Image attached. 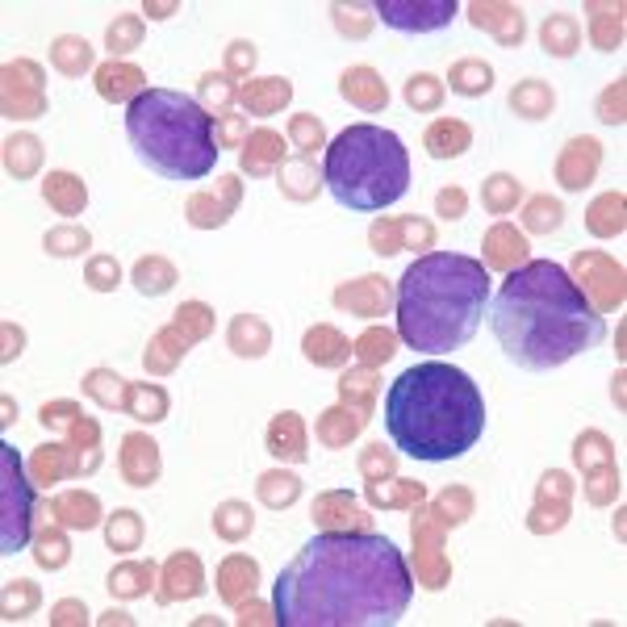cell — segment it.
Returning <instances> with one entry per match:
<instances>
[{"mask_svg":"<svg viewBox=\"0 0 627 627\" xmlns=\"http://www.w3.org/2000/svg\"><path fill=\"white\" fill-rule=\"evenodd\" d=\"M251 63H255V46L251 42H230V51H226L230 72H251Z\"/></svg>","mask_w":627,"mask_h":627,"instance_id":"49","label":"cell"},{"mask_svg":"<svg viewBox=\"0 0 627 627\" xmlns=\"http://www.w3.org/2000/svg\"><path fill=\"white\" fill-rule=\"evenodd\" d=\"M168 590H164V598L172 602V598H193V594H201V565H197V556H176V561H168Z\"/></svg>","mask_w":627,"mask_h":627,"instance_id":"19","label":"cell"},{"mask_svg":"<svg viewBox=\"0 0 627 627\" xmlns=\"http://www.w3.org/2000/svg\"><path fill=\"white\" fill-rule=\"evenodd\" d=\"M51 59H55V67L63 76H80V72H88V67H92V46L84 38H59Z\"/></svg>","mask_w":627,"mask_h":627,"instance_id":"24","label":"cell"},{"mask_svg":"<svg viewBox=\"0 0 627 627\" xmlns=\"http://www.w3.org/2000/svg\"><path fill=\"white\" fill-rule=\"evenodd\" d=\"M289 97H293L289 80H264V84H247L243 88V105L251 113H276Z\"/></svg>","mask_w":627,"mask_h":627,"instance_id":"21","label":"cell"},{"mask_svg":"<svg viewBox=\"0 0 627 627\" xmlns=\"http://www.w3.org/2000/svg\"><path fill=\"white\" fill-rule=\"evenodd\" d=\"M230 343H235L239 356H264L268 352V327L260 318H239L235 327H230Z\"/></svg>","mask_w":627,"mask_h":627,"instance_id":"25","label":"cell"},{"mask_svg":"<svg viewBox=\"0 0 627 627\" xmlns=\"http://www.w3.org/2000/svg\"><path fill=\"white\" fill-rule=\"evenodd\" d=\"M565 222V209L556 197H531L527 201V230H536V235H548Z\"/></svg>","mask_w":627,"mask_h":627,"instance_id":"31","label":"cell"},{"mask_svg":"<svg viewBox=\"0 0 627 627\" xmlns=\"http://www.w3.org/2000/svg\"><path fill=\"white\" fill-rule=\"evenodd\" d=\"M97 88H101V97L105 101H134V97H143V72L130 63H105L101 72H97Z\"/></svg>","mask_w":627,"mask_h":627,"instance_id":"11","label":"cell"},{"mask_svg":"<svg viewBox=\"0 0 627 627\" xmlns=\"http://www.w3.org/2000/svg\"><path fill=\"white\" fill-rule=\"evenodd\" d=\"M339 88H343V97L356 101L360 109H385V101H389L381 76L368 72V67H352V72H343V84Z\"/></svg>","mask_w":627,"mask_h":627,"instance_id":"13","label":"cell"},{"mask_svg":"<svg viewBox=\"0 0 627 627\" xmlns=\"http://www.w3.org/2000/svg\"><path fill=\"white\" fill-rule=\"evenodd\" d=\"M38 561H42V565H63V561H67L63 540L51 536V531H42V536H38Z\"/></svg>","mask_w":627,"mask_h":627,"instance_id":"48","label":"cell"},{"mask_svg":"<svg viewBox=\"0 0 627 627\" xmlns=\"http://www.w3.org/2000/svg\"><path fill=\"white\" fill-rule=\"evenodd\" d=\"M105 540H109V548H118V552L138 548V544H143V519H138L134 510H118V515L109 519Z\"/></svg>","mask_w":627,"mask_h":627,"instance_id":"29","label":"cell"},{"mask_svg":"<svg viewBox=\"0 0 627 627\" xmlns=\"http://www.w3.org/2000/svg\"><path fill=\"white\" fill-rule=\"evenodd\" d=\"M260 494L268 506H289V502H297L301 485L293 473H268V477H260Z\"/></svg>","mask_w":627,"mask_h":627,"instance_id":"34","label":"cell"},{"mask_svg":"<svg viewBox=\"0 0 627 627\" xmlns=\"http://www.w3.org/2000/svg\"><path fill=\"white\" fill-rule=\"evenodd\" d=\"M243 147H247V151H243V168H247V172H268L272 159L285 155L281 134H272V130H255Z\"/></svg>","mask_w":627,"mask_h":627,"instance_id":"18","label":"cell"},{"mask_svg":"<svg viewBox=\"0 0 627 627\" xmlns=\"http://www.w3.org/2000/svg\"><path fill=\"white\" fill-rule=\"evenodd\" d=\"M118 276L122 272H118V264H113L109 255H105V260H92L88 264V285L92 289H113V285H118Z\"/></svg>","mask_w":627,"mask_h":627,"instance_id":"46","label":"cell"},{"mask_svg":"<svg viewBox=\"0 0 627 627\" xmlns=\"http://www.w3.org/2000/svg\"><path fill=\"white\" fill-rule=\"evenodd\" d=\"M293 143H297L301 155L310 159V151L322 147V122H314V118H293Z\"/></svg>","mask_w":627,"mask_h":627,"instance_id":"44","label":"cell"},{"mask_svg":"<svg viewBox=\"0 0 627 627\" xmlns=\"http://www.w3.org/2000/svg\"><path fill=\"white\" fill-rule=\"evenodd\" d=\"M268 452H276V456H289V460H301L306 456V435H301V423L293 414H281L272 423V431H268Z\"/></svg>","mask_w":627,"mask_h":627,"instance_id":"20","label":"cell"},{"mask_svg":"<svg viewBox=\"0 0 627 627\" xmlns=\"http://www.w3.org/2000/svg\"><path fill=\"white\" fill-rule=\"evenodd\" d=\"M214 527L222 531L226 540H243L247 531H251V510L243 502H226L218 515H214Z\"/></svg>","mask_w":627,"mask_h":627,"instance_id":"35","label":"cell"},{"mask_svg":"<svg viewBox=\"0 0 627 627\" xmlns=\"http://www.w3.org/2000/svg\"><path fill=\"white\" fill-rule=\"evenodd\" d=\"M201 97L214 105V113H226V105H230V97H235V84H230V76H201Z\"/></svg>","mask_w":627,"mask_h":627,"instance_id":"39","label":"cell"},{"mask_svg":"<svg viewBox=\"0 0 627 627\" xmlns=\"http://www.w3.org/2000/svg\"><path fill=\"white\" fill-rule=\"evenodd\" d=\"M398 347H393V335L389 331H368L364 339H360V356L368 360V364H385Z\"/></svg>","mask_w":627,"mask_h":627,"instance_id":"40","label":"cell"},{"mask_svg":"<svg viewBox=\"0 0 627 627\" xmlns=\"http://www.w3.org/2000/svg\"><path fill=\"white\" fill-rule=\"evenodd\" d=\"M130 410H134V418H147V423L164 418V410H168L164 389H134L130 393Z\"/></svg>","mask_w":627,"mask_h":627,"instance_id":"37","label":"cell"},{"mask_svg":"<svg viewBox=\"0 0 627 627\" xmlns=\"http://www.w3.org/2000/svg\"><path fill=\"white\" fill-rule=\"evenodd\" d=\"M540 38H544V51H552V55H573V51H577V21H573L569 13H556V17L544 21Z\"/></svg>","mask_w":627,"mask_h":627,"instance_id":"23","label":"cell"},{"mask_svg":"<svg viewBox=\"0 0 627 627\" xmlns=\"http://www.w3.org/2000/svg\"><path fill=\"white\" fill-rule=\"evenodd\" d=\"M598 143L594 138H577V143H569V155L561 159V184L565 189H582V184H590V172L598 168Z\"/></svg>","mask_w":627,"mask_h":627,"instance_id":"14","label":"cell"},{"mask_svg":"<svg viewBox=\"0 0 627 627\" xmlns=\"http://www.w3.org/2000/svg\"><path fill=\"white\" fill-rule=\"evenodd\" d=\"M385 431L402 456L444 464L477 448L485 398L464 368L414 364L385 393Z\"/></svg>","mask_w":627,"mask_h":627,"instance_id":"3","label":"cell"},{"mask_svg":"<svg viewBox=\"0 0 627 627\" xmlns=\"http://www.w3.org/2000/svg\"><path fill=\"white\" fill-rule=\"evenodd\" d=\"M414 598L402 548L377 531H322L281 569L272 615L281 627H393Z\"/></svg>","mask_w":627,"mask_h":627,"instance_id":"1","label":"cell"},{"mask_svg":"<svg viewBox=\"0 0 627 627\" xmlns=\"http://www.w3.org/2000/svg\"><path fill=\"white\" fill-rule=\"evenodd\" d=\"M122 473L130 485H151L159 473V452L147 435H126L122 444Z\"/></svg>","mask_w":627,"mask_h":627,"instance_id":"10","label":"cell"},{"mask_svg":"<svg viewBox=\"0 0 627 627\" xmlns=\"http://www.w3.org/2000/svg\"><path fill=\"white\" fill-rule=\"evenodd\" d=\"M473 143V134H469V126L464 122H435L431 130H427V151L435 155V159H456V155H464V147Z\"/></svg>","mask_w":627,"mask_h":627,"instance_id":"15","label":"cell"},{"mask_svg":"<svg viewBox=\"0 0 627 627\" xmlns=\"http://www.w3.org/2000/svg\"><path fill=\"white\" fill-rule=\"evenodd\" d=\"M485 255H490V268H502V272H510V268H519V264H527V239L519 235L515 226H494L490 230V239H485Z\"/></svg>","mask_w":627,"mask_h":627,"instance_id":"12","label":"cell"},{"mask_svg":"<svg viewBox=\"0 0 627 627\" xmlns=\"http://www.w3.org/2000/svg\"><path fill=\"white\" fill-rule=\"evenodd\" d=\"M590 230H594V235H619V230H623V197H619V193L594 201V209H590Z\"/></svg>","mask_w":627,"mask_h":627,"instance_id":"32","label":"cell"},{"mask_svg":"<svg viewBox=\"0 0 627 627\" xmlns=\"http://www.w3.org/2000/svg\"><path fill=\"white\" fill-rule=\"evenodd\" d=\"M38 602V594H34V586H26V582H13L9 590H5V619H26V611Z\"/></svg>","mask_w":627,"mask_h":627,"instance_id":"41","label":"cell"},{"mask_svg":"<svg viewBox=\"0 0 627 627\" xmlns=\"http://www.w3.org/2000/svg\"><path fill=\"white\" fill-rule=\"evenodd\" d=\"M105 38H109L113 55H126V51H134V46H138V38H143V26H138V17H122V21H113Z\"/></svg>","mask_w":627,"mask_h":627,"instance_id":"38","label":"cell"},{"mask_svg":"<svg viewBox=\"0 0 627 627\" xmlns=\"http://www.w3.org/2000/svg\"><path fill=\"white\" fill-rule=\"evenodd\" d=\"M214 134H218V147H239V138L247 134V122L239 113H222V118H214Z\"/></svg>","mask_w":627,"mask_h":627,"instance_id":"45","label":"cell"},{"mask_svg":"<svg viewBox=\"0 0 627 627\" xmlns=\"http://www.w3.org/2000/svg\"><path fill=\"white\" fill-rule=\"evenodd\" d=\"M88 247V230H51L46 235V251L51 255H76Z\"/></svg>","mask_w":627,"mask_h":627,"instance_id":"42","label":"cell"},{"mask_svg":"<svg viewBox=\"0 0 627 627\" xmlns=\"http://www.w3.org/2000/svg\"><path fill=\"white\" fill-rule=\"evenodd\" d=\"M335 306H339V310H352V314H360V318L385 314V306H389V285L381 281V276H364V281L343 285V289L335 293Z\"/></svg>","mask_w":627,"mask_h":627,"instance_id":"9","label":"cell"},{"mask_svg":"<svg viewBox=\"0 0 627 627\" xmlns=\"http://www.w3.org/2000/svg\"><path fill=\"white\" fill-rule=\"evenodd\" d=\"M46 197L55 201L59 214H76V209H84V184L67 172H55L46 176Z\"/></svg>","mask_w":627,"mask_h":627,"instance_id":"26","label":"cell"},{"mask_svg":"<svg viewBox=\"0 0 627 627\" xmlns=\"http://www.w3.org/2000/svg\"><path fill=\"white\" fill-rule=\"evenodd\" d=\"M552 105H556L552 88L540 84V80H527V84H519L515 92H510V109H515L519 118H531V122H536V118H548Z\"/></svg>","mask_w":627,"mask_h":627,"instance_id":"17","label":"cell"},{"mask_svg":"<svg viewBox=\"0 0 627 627\" xmlns=\"http://www.w3.org/2000/svg\"><path fill=\"white\" fill-rule=\"evenodd\" d=\"M151 577H155L151 565H122V569H113V573H109V594H118V598H138V594H147V590H151Z\"/></svg>","mask_w":627,"mask_h":627,"instance_id":"27","label":"cell"},{"mask_svg":"<svg viewBox=\"0 0 627 627\" xmlns=\"http://www.w3.org/2000/svg\"><path fill=\"white\" fill-rule=\"evenodd\" d=\"M373 13L385 21L389 30L402 34H431L452 26V17L460 13L452 0H377Z\"/></svg>","mask_w":627,"mask_h":627,"instance_id":"8","label":"cell"},{"mask_svg":"<svg viewBox=\"0 0 627 627\" xmlns=\"http://www.w3.org/2000/svg\"><path fill=\"white\" fill-rule=\"evenodd\" d=\"M485 314L498 347L527 373H552L607 339V322L586 289L552 260L510 268Z\"/></svg>","mask_w":627,"mask_h":627,"instance_id":"2","label":"cell"},{"mask_svg":"<svg viewBox=\"0 0 627 627\" xmlns=\"http://www.w3.org/2000/svg\"><path fill=\"white\" fill-rule=\"evenodd\" d=\"M398 335L406 347L444 356L464 347L490 310V268L460 251H431L398 281Z\"/></svg>","mask_w":627,"mask_h":627,"instance_id":"4","label":"cell"},{"mask_svg":"<svg viewBox=\"0 0 627 627\" xmlns=\"http://www.w3.org/2000/svg\"><path fill=\"white\" fill-rule=\"evenodd\" d=\"M55 515L67 523V527H80V531H88V527H97V498L92 494H63L59 502H55Z\"/></svg>","mask_w":627,"mask_h":627,"instance_id":"22","label":"cell"},{"mask_svg":"<svg viewBox=\"0 0 627 627\" xmlns=\"http://www.w3.org/2000/svg\"><path fill=\"white\" fill-rule=\"evenodd\" d=\"M306 356H310L314 364H343V360H347V343H343L331 327H314V331L306 335Z\"/></svg>","mask_w":627,"mask_h":627,"instance_id":"28","label":"cell"},{"mask_svg":"<svg viewBox=\"0 0 627 627\" xmlns=\"http://www.w3.org/2000/svg\"><path fill=\"white\" fill-rule=\"evenodd\" d=\"M448 84H452V92H460V97H481V92L494 88V67L481 63V59H464L452 67Z\"/></svg>","mask_w":627,"mask_h":627,"instance_id":"16","label":"cell"},{"mask_svg":"<svg viewBox=\"0 0 627 627\" xmlns=\"http://www.w3.org/2000/svg\"><path fill=\"white\" fill-rule=\"evenodd\" d=\"M439 97H444V88H439L435 76H410V80H406V101H410L414 109H435Z\"/></svg>","mask_w":627,"mask_h":627,"instance_id":"36","label":"cell"},{"mask_svg":"<svg viewBox=\"0 0 627 627\" xmlns=\"http://www.w3.org/2000/svg\"><path fill=\"white\" fill-rule=\"evenodd\" d=\"M523 197V189H519V180L515 176H490V184L481 189V205L490 209V214H506V209H515V201Z\"/></svg>","mask_w":627,"mask_h":627,"instance_id":"30","label":"cell"},{"mask_svg":"<svg viewBox=\"0 0 627 627\" xmlns=\"http://www.w3.org/2000/svg\"><path fill=\"white\" fill-rule=\"evenodd\" d=\"M126 138L143 164L164 180H205L218 159L214 113L176 88H147L126 105Z\"/></svg>","mask_w":627,"mask_h":627,"instance_id":"5","label":"cell"},{"mask_svg":"<svg viewBox=\"0 0 627 627\" xmlns=\"http://www.w3.org/2000/svg\"><path fill=\"white\" fill-rule=\"evenodd\" d=\"M172 281H176V272H172L164 260H143V264L134 268V285H138V293H168Z\"/></svg>","mask_w":627,"mask_h":627,"instance_id":"33","label":"cell"},{"mask_svg":"<svg viewBox=\"0 0 627 627\" xmlns=\"http://www.w3.org/2000/svg\"><path fill=\"white\" fill-rule=\"evenodd\" d=\"M30 481L21 477V456L5 444L0 448V552L13 556L17 548H26L30 536Z\"/></svg>","mask_w":627,"mask_h":627,"instance_id":"7","label":"cell"},{"mask_svg":"<svg viewBox=\"0 0 627 627\" xmlns=\"http://www.w3.org/2000/svg\"><path fill=\"white\" fill-rule=\"evenodd\" d=\"M5 147H9V168L13 172H30V164L38 159V143H34V138L21 134V138H9Z\"/></svg>","mask_w":627,"mask_h":627,"instance_id":"43","label":"cell"},{"mask_svg":"<svg viewBox=\"0 0 627 627\" xmlns=\"http://www.w3.org/2000/svg\"><path fill=\"white\" fill-rule=\"evenodd\" d=\"M373 251H385V255H393V251H402V226H389V222H377V226H373Z\"/></svg>","mask_w":627,"mask_h":627,"instance_id":"47","label":"cell"},{"mask_svg":"<svg viewBox=\"0 0 627 627\" xmlns=\"http://www.w3.org/2000/svg\"><path fill=\"white\" fill-rule=\"evenodd\" d=\"M460 209H464V193L460 189L439 193V214H444V218H460Z\"/></svg>","mask_w":627,"mask_h":627,"instance_id":"50","label":"cell"},{"mask_svg":"<svg viewBox=\"0 0 627 627\" xmlns=\"http://www.w3.org/2000/svg\"><path fill=\"white\" fill-rule=\"evenodd\" d=\"M322 184H327L331 197L343 209L377 214V209H389L393 201L406 197L410 151L402 147V138L393 130L373 126V122H356L327 143Z\"/></svg>","mask_w":627,"mask_h":627,"instance_id":"6","label":"cell"}]
</instances>
